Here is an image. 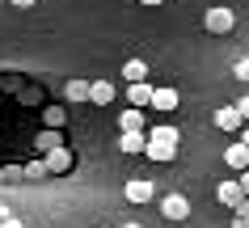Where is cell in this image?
<instances>
[{
	"instance_id": "6da1fadb",
	"label": "cell",
	"mask_w": 249,
	"mask_h": 228,
	"mask_svg": "<svg viewBox=\"0 0 249 228\" xmlns=\"http://www.w3.org/2000/svg\"><path fill=\"white\" fill-rule=\"evenodd\" d=\"M203 30H207V34H232L236 30V13L232 9H207V13H203Z\"/></svg>"
},
{
	"instance_id": "7a4b0ae2",
	"label": "cell",
	"mask_w": 249,
	"mask_h": 228,
	"mask_svg": "<svg viewBox=\"0 0 249 228\" xmlns=\"http://www.w3.org/2000/svg\"><path fill=\"white\" fill-rule=\"evenodd\" d=\"M123 194H127L131 203H152V199H157V186H152L148 177H131V182L123 186Z\"/></svg>"
},
{
	"instance_id": "3957f363",
	"label": "cell",
	"mask_w": 249,
	"mask_h": 228,
	"mask_svg": "<svg viewBox=\"0 0 249 228\" xmlns=\"http://www.w3.org/2000/svg\"><path fill=\"white\" fill-rule=\"evenodd\" d=\"M160 215H165V220H173V224H178V220H186V215H190L186 194H165V199H160Z\"/></svg>"
},
{
	"instance_id": "277c9868",
	"label": "cell",
	"mask_w": 249,
	"mask_h": 228,
	"mask_svg": "<svg viewBox=\"0 0 249 228\" xmlns=\"http://www.w3.org/2000/svg\"><path fill=\"white\" fill-rule=\"evenodd\" d=\"M72 161H76V157H72V148H55V152H47V174H68V169H72Z\"/></svg>"
},
{
	"instance_id": "5b68a950",
	"label": "cell",
	"mask_w": 249,
	"mask_h": 228,
	"mask_svg": "<svg viewBox=\"0 0 249 228\" xmlns=\"http://www.w3.org/2000/svg\"><path fill=\"white\" fill-rule=\"evenodd\" d=\"M114 97H118V89L110 81H89V102L93 106H110Z\"/></svg>"
},
{
	"instance_id": "8992f818",
	"label": "cell",
	"mask_w": 249,
	"mask_h": 228,
	"mask_svg": "<svg viewBox=\"0 0 249 228\" xmlns=\"http://www.w3.org/2000/svg\"><path fill=\"white\" fill-rule=\"evenodd\" d=\"M178 102H182V97H178V89H152V102H148V106L165 114V110H178Z\"/></svg>"
},
{
	"instance_id": "52a82bcc",
	"label": "cell",
	"mask_w": 249,
	"mask_h": 228,
	"mask_svg": "<svg viewBox=\"0 0 249 228\" xmlns=\"http://www.w3.org/2000/svg\"><path fill=\"white\" fill-rule=\"evenodd\" d=\"M127 102H131L135 110H144L148 102H152V85H148V81H135V85H127Z\"/></svg>"
},
{
	"instance_id": "ba28073f",
	"label": "cell",
	"mask_w": 249,
	"mask_h": 228,
	"mask_svg": "<svg viewBox=\"0 0 249 228\" xmlns=\"http://www.w3.org/2000/svg\"><path fill=\"white\" fill-rule=\"evenodd\" d=\"M224 161L232 165V169H241V174H245V169H249V148L241 144V140H236L232 148H224Z\"/></svg>"
},
{
	"instance_id": "9c48e42d",
	"label": "cell",
	"mask_w": 249,
	"mask_h": 228,
	"mask_svg": "<svg viewBox=\"0 0 249 228\" xmlns=\"http://www.w3.org/2000/svg\"><path fill=\"white\" fill-rule=\"evenodd\" d=\"M215 199H220L224 207H236V203L245 199V190H241V182H220V190H215Z\"/></svg>"
},
{
	"instance_id": "30bf717a",
	"label": "cell",
	"mask_w": 249,
	"mask_h": 228,
	"mask_svg": "<svg viewBox=\"0 0 249 228\" xmlns=\"http://www.w3.org/2000/svg\"><path fill=\"white\" fill-rule=\"evenodd\" d=\"M241 114H236V106H224V110H215V127L220 131H241Z\"/></svg>"
},
{
	"instance_id": "8fae6325",
	"label": "cell",
	"mask_w": 249,
	"mask_h": 228,
	"mask_svg": "<svg viewBox=\"0 0 249 228\" xmlns=\"http://www.w3.org/2000/svg\"><path fill=\"white\" fill-rule=\"evenodd\" d=\"M118 148L135 157V152H144V148H148V135L144 131H123V135H118Z\"/></svg>"
},
{
	"instance_id": "7c38bea8",
	"label": "cell",
	"mask_w": 249,
	"mask_h": 228,
	"mask_svg": "<svg viewBox=\"0 0 249 228\" xmlns=\"http://www.w3.org/2000/svg\"><path fill=\"white\" fill-rule=\"evenodd\" d=\"M144 157H152V161H173V157H178V148L173 144H160V140H148V148H144Z\"/></svg>"
},
{
	"instance_id": "4fadbf2b",
	"label": "cell",
	"mask_w": 249,
	"mask_h": 228,
	"mask_svg": "<svg viewBox=\"0 0 249 228\" xmlns=\"http://www.w3.org/2000/svg\"><path fill=\"white\" fill-rule=\"evenodd\" d=\"M55 148H64V135L55 131V127H42L38 131V152L47 157V152H55Z\"/></svg>"
},
{
	"instance_id": "5bb4252c",
	"label": "cell",
	"mask_w": 249,
	"mask_h": 228,
	"mask_svg": "<svg viewBox=\"0 0 249 228\" xmlns=\"http://www.w3.org/2000/svg\"><path fill=\"white\" fill-rule=\"evenodd\" d=\"M123 81H127V85L148 81V64H144V59H127V64H123Z\"/></svg>"
},
{
	"instance_id": "9a60e30c",
	"label": "cell",
	"mask_w": 249,
	"mask_h": 228,
	"mask_svg": "<svg viewBox=\"0 0 249 228\" xmlns=\"http://www.w3.org/2000/svg\"><path fill=\"white\" fill-rule=\"evenodd\" d=\"M118 127H123V131H144L148 127V119H144V110H127V114H123V119H118Z\"/></svg>"
},
{
	"instance_id": "2e32d148",
	"label": "cell",
	"mask_w": 249,
	"mask_h": 228,
	"mask_svg": "<svg viewBox=\"0 0 249 228\" xmlns=\"http://www.w3.org/2000/svg\"><path fill=\"white\" fill-rule=\"evenodd\" d=\"M148 140H160V144H182V135H178V127H169V123H165V127H152V131H144Z\"/></svg>"
},
{
	"instance_id": "e0dca14e",
	"label": "cell",
	"mask_w": 249,
	"mask_h": 228,
	"mask_svg": "<svg viewBox=\"0 0 249 228\" xmlns=\"http://www.w3.org/2000/svg\"><path fill=\"white\" fill-rule=\"evenodd\" d=\"M64 97H68V102H89V81H68L64 85Z\"/></svg>"
},
{
	"instance_id": "ac0fdd59",
	"label": "cell",
	"mask_w": 249,
	"mask_h": 228,
	"mask_svg": "<svg viewBox=\"0 0 249 228\" xmlns=\"http://www.w3.org/2000/svg\"><path fill=\"white\" fill-rule=\"evenodd\" d=\"M42 127H55V131H59V127H64V110L47 106V110H42Z\"/></svg>"
},
{
	"instance_id": "d6986e66",
	"label": "cell",
	"mask_w": 249,
	"mask_h": 228,
	"mask_svg": "<svg viewBox=\"0 0 249 228\" xmlns=\"http://www.w3.org/2000/svg\"><path fill=\"white\" fill-rule=\"evenodd\" d=\"M21 174H26V177H34V182H38V177H47V161H30L26 169H21Z\"/></svg>"
},
{
	"instance_id": "ffe728a7",
	"label": "cell",
	"mask_w": 249,
	"mask_h": 228,
	"mask_svg": "<svg viewBox=\"0 0 249 228\" xmlns=\"http://www.w3.org/2000/svg\"><path fill=\"white\" fill-rule=\"evenodd\" d=\"M232 72H236V81H249V59H236Z\"/></svg>"
},
{
	"instance_id": "44dd1931",
	"label": "cell",
	"mask_w": 249,
	"mask_h": 228,
	"mask_svg": "<svg viewBox=\"0 0 249 228\" xmlns=\"http://www.w3.org/2000/svg\"><path fill=\"white\" fill-rule=\"evenodd\" d=\"M232 211H236V215H241V220H249V194H245V199H241V203H236Z\"/></svg>"
},
{
	"instance_id": "7402d4cb",
	"label": "cell",
	"mask_w": 249,
	"mask_h": 228,
	"mask_svg": "<svg viewBox=\"0 0 249 228\" xmlns=\"http://www.w3.org/2000/svg\"><path fill=\"white\" fill-rule=\"evenodd\" d=\"M236 114H241V119L249 123V97H241V102H236Z\"/></svg>"
},
{
	"instance_id": "603a6c76",
	"label": "cell",
	"mask_w": 249,
	"mask_h": 228,
	"mask_svg": "<svg viewBox=\"0 0 249 228\" xmlns=\"http://www.w3.org/2000/svg\"><path fill=\"white\" fill-rule=\"evenodd\" d=\"M0 228H26V224H21L17 215H9V220H0Z\"/></svg>"
},
{
	"instance_id": "cb8c5ba5",
	"label": "cell",
	"mask_w": 249,
	"mask_h": 228,
	"mask_svg": "<svg viewBox=\"0 0 249 228\" xmlns=\"http://www.w3.org/2000/svg\"><path fill=\"white\" fill-rule=\"evenodd\" d=\"M241 190H245V194H249V169H245V174H241Z\"/></svg>"
},
{
	"instance_id": "d4e9b609",
	"label": "cell",
	"mask_w": 249,
	"mask_h": 228,
	"mask_svg": "<svg viewBox=\"0 0 249 228\" xmlns=\"http://www.w3.org/2000/svg\"><path fill=\"white\" fill-rule=\"evenodd\" d=\"M17 9H30V4H38V0H13Z\"/></svg>"
},
{
	"instance_id": "484cf974",
	"label": "cell",
	"mask_w": 249,
	"mask_h": 228,
	"mask_svg": "<svg viewBox=\"0 0 249 228\" xmlns=\"http://www.w3.org/2000/svg\"><path fill=\"white\" fill-rule=\"evenodd\" d=\"M232 228H249V220H241V215H236V220H232Z\"/></svg>"
},
{
	"instance_id": "4316f807",
	"label": "cell",
	"mask_w": 249,
	"mask_h": 228,
	"mask_svg": "<svg viewBox=\"0 0 249 228\" xmlns=\"http://www.w3.org/2000/svg\"><path fill=\"white\" fill-rule=\"evenodd\" d=\"M9 215H13V211H9V207H0V220H9Z\"/></svg>"
},
{
	"instance_id": "83f0119b",
	"label": "cell",
	"mask_w": 249,
	"mask_h": 228,
	"mask_svg": "<svg viewBox=\"0 0 249 228\" xmlns=\"http://www.w3.org/2000/svg\"><path fill=\"white\" fill-rule=\"evenodd\" d=\"M241 144H245V148H249V127H245V135H241Z\"/></svg>"
},
{
	"instance_id": "f1b7e54d",
	"label": "cell",
	"mask_w": 249,
	"mask_h": 228,
	"mask_svg": "<svg viewBox=\"0 0 249 228\" xmlns=\"http://www.w3.org/2000/svg\"><path fill=\"white\" fill-rule=\"evenodd\" d=\"M140 4H165V0H140Z\"/></svg>"
},
{
	"instance_id": "f546056e",
	"label": "cell",
	"mask_w": 249,
	"mask_h": 228,
	"mask_svg": "<svg viewBox=\"0 0 249 228\" xmlns=\"http://www.w3.org/2000/svg\"><path fill=\"white\" fill-rule=\"evenodd\" d=\"M123 228H140V224H123Z\"/></svg>"
}]
</instances>
